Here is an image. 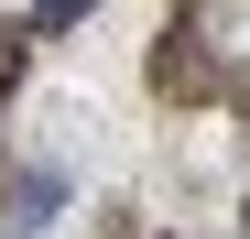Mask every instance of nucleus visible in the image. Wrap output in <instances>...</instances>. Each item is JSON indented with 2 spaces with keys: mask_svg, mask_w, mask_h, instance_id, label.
I'll use <instances>...</instances> for the list:
<instances>
[{
  "mask_svg": "<svg viewBox=\"0 0 250 239\" xmlns=\"http://www.w3.org/2000/svg\"><path fill=\"white\" fill-rule=\"evenodd\" d=\"M152 87L163 98H207V87H218V65H207L196 33H163V44H152Z\"/></svg>",
  "mask_w": 250,
  "mask_h": 239,
  "instance_id": "nucleus-1",
  "label": "nucleus"
},
{
  "mask_svg": "<svg viewBox=\"0 0 250 239\" xmlns=\"http://www.w3.org/2000/svg\"><path fill=\"white\" fill-rule=\"evenodd\" d=\"M0 87H22V33H0Z\"/></svg>",
  "mask_w": 250,
  "mask_h": 239,
  "instance_id": "nucleus-3",
  "label": "nucleus"
},
{
  "mask_svg": "<svg viewBox=\"0 0 250 239\" xmlns=\"http://www.w3.org/2000/svg\"><path fill=\"white\" fill-rule=\"evenodd\" d=\"M87 22V0H33V33H76Z\"/></svg>",
  "mask_w": 250,
  "mask_h": 239,
  "instance_id": "nucleus-2",
  "label": "nucleus"
}]
</instances>
